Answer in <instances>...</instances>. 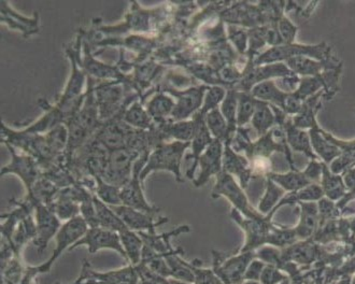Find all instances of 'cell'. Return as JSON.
Wrapping results in <instances>:
<instances>
[{
  "mask_svg": "<svg viewBox=\"0 0 355 284\" xmlns=\"http://www.w3.org/2000/svg\"><path fill=\"white\" fill-rule=\"evenodd\" d=\"M226 96V91L221 87H209L205 95L204 104H202L200 112L206 116L210 111L218 108V105L223 103Z\"/></svg>",
  "mask_w": 355,
  "mask_h": 284,
  "instance_id": "obj_44",
  "label": "cell"
},
{
  "mask_svg": "<svg viewBox=\"0 0 355 284\" xmlns=\"http://www.w3.org/2000/svg\"><path fill=\"white\" fill-rule=\"evenodd\" d=\"M93 200L101 227L109 229V231H116V233H119V234H120L121 231L128 229L126 225H125L124 222H123V220L119 217L118 213H116L110 206L101 202V200L95 195L93 196Z\"/></svg>",
  "mask_w": 355,
  "mask_h": 284,
  "instance_id": "obj_28",
  "label": "cell"
},
{
  "mask_svg": "<svg viewBox=\"0 0 355 284\" xmlns=\"http://www.w3.org/2000/svg\"><path fill=\"white\" fill-rule=\"evenodd\" d=\"M309 135L312 150L315 152L318 159H321L324 164L333 163L335 159L340 157V148L329 139L324 130L320 128V126L309 130Z\"/></svg>",
  "mask_w": 355,
  "mask_h": 284,
  "instance_id": "obj_22",
  "label": "cell"
},
{
  "mask_svg": "<svg viewBox=\"0 0 355 284\" xmlns=\"http://www.w3.org/2000/svg\"><path fill=\"white\" fill-rule=\"evenodd\" d=\"M175 103L171 97L159 93V94L154 95L151 99L147 103L148 114L151 116L152 120L159 123L165 122L166 118L171 116L173 108H175Z\"/></svg>",
  "mask_w": 355,
  "mask_h": 284,
  "instance_id": "obj_31",
  "label": "cell"
},
{
  "mask_svg": "<svg viewBox=\"0 0 355 284\" xmlns=\"http://www.w3.org/2000/svg\"><path fill=\"white\" fill-rule=\"evenodd\" d=\"M214 266L212 269L218 278H225L233 284H243L245 274L250 263L257 258L255 252H238L237 256L226 258L223 262L221 253L212 251Z\"/></svg>",
  "mask_w": 355,
  "mask_h": 284,
  "instance_id": "obj_10",
  "label": "cell"
},
{
  "mask_svg": "<svg viewBox=\"0 0 355 284\" xmlns=\"http://www.w3.org/2000/svg\"><path fill=\"white\" fill-rule=\"evenodd\" d=\"M191 269L194 272L195 280L193 284H223L222 280L216 276L214 269L202 267V262L194 260L190 263Z\"/></svg>",
  "mask_w": 355,
  "mask_h": 284,
  "instance_id": "obj_43",
  "label": "cell"
},
{
  "mask_svg": "<svg viewBox=\"0 0 355 284\" xmlns=\"http://www.w3.org/2000/svg\"><path fill=\"white\" fill-rule=\"evenodd\" d=\"M80 246L87 247L91 254L105 250V249L116 251L128 262V256H126V253H125L122 242H121L120 234L116 231H109L103 227L89 229L85 236L76 242L69 251L75 250Z\"/></svg>",
  "mask_w": 355,
  "mask_h": 284,
  "instance_id": "obj_11",
  "label": "cell"
},
{
  "mask_svg": "<svg viewBox=\"0 0 355 284\" xmlns=\"http://www.w3.org/2000/svg\"><path fill=\"white\" fill-rule=\"evenodd\" d=\"M259 100L251 93L238 92L237 125L238 128L247 125L252 120L259 106Z\"/></svg>",
  "mask_w": 355,
  "mask_h": 284,
  "instance_id": "obj_36",
  "label": "cell"
},
{
  "mask_svg": "<svg viewBox=\"0 0 355 284\" xmlns=\"http://www.w3.org/2000/svg\"><path fill=\"white\" fill-rule=\"evenodd\" d=\"M3 143H5L7 149L9 150L11 161L1 168V177L7 176V175H15V176L19 177L26 188V194H28L37 181L42 176L40 164L35 157H31L26 153L19 154L15 151V148L8 142H3Z\"/></svg>",
  "mask_w": 355,
  "mask_h": 284,
  "instance_id": "obj_7",
  "label": "cell"
},
{
  "mask_svg": "<svg viewBox=\"0 0 355 284\" xmlns=\"http://www.w3.org/2000/svg\"><path fill=\"white\" fill-rule=\"evenodd\" d=\"M149 155L150 151L144 152L138 157L137 161H135L132 179L121 188V197H122V205L157 215L161 210L155 206L150 205L147 198L144 196V182L140 179V174L147 164Z\"/></svg>",
  "mask_w": 355,
  "mask_h": 284,
  "instance_id": "obj_4",
  "label": "cell"
},
{
  "mask_svg": "<svg viewBox=\"0 0 355 284\" xmlns=\"http://www.w3.org/2000/svg\"><path fill=\"white\" fill-rule=\"evenodd\" d=\"M224 143L220 140L214 139L198 159L200 176L194 179L196 188L205 186L212 177H218L223 172Z\"/></svg>",
  "mask_w": 355,
  "mask_h": 284,
  "instance_id": "obj_14",
  "label": "cell"
},
{
  "mask_svg": "<svg viewBox=\"0 0 355 284\" xmlns=\"http://www.w3.org/2000/svg\"><path fill=\"white\" fill-rule=\"evenodd\" d=\"M80 215L87 222L89 229L101 227L98 218H97L96 209H95V205H94L93 197L91 199L85 200L80 205Z\"/></svg>",
  "mask_w": 355,
  "mask_h": 284,
  "instance_id": "obj_45",
  "label": "cell"
},
{
  "mask_svg": "<svg viewBox=\"0 0 355 284\" xmlns=\"http://www.w3.org/2000/svg\"><path fill=\"white\" fill-rule=\"evenodd\" d=\"M221 196L231 202L234 209L237 210L247 219L257 221L264 219L265 215L259 213L257 209H254L250 204L243 186L238 184L233 176L226 174L224 171L216 177V184L211 193V197L214 199Z\"/></svg>",
  "mask_w": 355,
  "mask_h": 284,
  "instance_id": "obj_3",
  "label": "cell"
},
{
  "mask_svg": "<svg viewBox=\"0 0 355 284\" xmlns=\"http://www.w3.org/2000/svg\"><path fill=\"white\" fill-rule=\"evenodd\" d=\"M60 190V188H58L52 181L49 180L46 177L41 176L40 179L31 188V193H28L26 195H31L37 202L50 206L55 200Z\"/></svg>",
  "mask_w": 355,
  "mask_h": 284,
  "instance_id": "obj_38",
  "label": "cell"
},
{
  "mask_svg": "<svg viewBox=\"0 0 355 284\" xmlns=\"http://www.w3.org/2000/svg\"><path fill=\"white\" fill-rule=\"evenodd\" d=\"M231 218L243 229L245 235V246L239 252H254L257 248L270 242V236L276 227L271 224V218L265 217L261 221L250 220L243 217L236 209H232Z\"/></svg>",
  "mask_w": 355,
  "mask_h": 284,
  "instance_id": "obj_6",
  "label": "cell"
},
{
  "mask_svg": "<svg viewBox=\"0 0 355 284\" xmlns=\"http://www.w3.org/2000/svg\"><path fill=\"white\" fill-rule=\"evenodd\" d=\"M243 284H262L259 281H253V280H245Z\"/></svg>",
  "mask_w": 355,
  "mask_h": 284,
  "instance_id": "obj_52",
  "label": "cell"
},
{
  "mask_svg": "<svg viewBox=\"0 0 355 284\" xmlns=\"http://www.w3.org/2000/svg\"><path fill=\"white\" fill-rule=\"evenodd\" d=\"M300 206V222L295 227L296 236L298 238L308 239L315 234L319 224V207L315 202H297Z\"/></svg>",
  "mask_w": 355,
  "mask_h": 284,
  "instance_id": "obj_23",
  "label": "cell"
},
{
  "mask_svg": "<svg viewBox=\"0 0 355 284\" xmlns=\"http://www.w3.org/2000/svg\"><path fill=\"white\" fill-rule=\"evenodd\" d=\"M0 6H1V23L9 25L10 28L19 30L25 37L31 36L39 32L38 13H35L34 17H27L17 13L6 1H1Z\"/></svg>",
  "mask_w": 355,
  "mask_h": 284,
  "instance_id": "obj_20",
  "label": "cell"
},
{
  "mask_svg": "<svg viewBox=\"0 0 355 284\" xmlns=\"http://www.w3.org/2000/svg\"><path fill=\"white\" fill-rule=\"evenodd\" d=\"M139 276L134 265L110 272H101L92 269L91 264L85 260L81 274L73 284H138Z\"/></svg>",
  "mask_w": 355,
  "mask_h": 284,
  "instance_id": "obj_9",
  "label": "cell"
},
{
  "mask_svg": "<svg viewBox=\"0 0 355 284\" xmlns=\"http://www.w3.org/2000/svg\"><path fill=\"white\" fill-rule=\"evenodd\" d=\"M121 242L124 248L128 262L130 265H138L142 258V251H144V243L141 237L136 231L130 229H125L120 233Z\"/></svg>",
  "mask_w": 355,
  "mask_h": 284,
  "instance_id": "obj_30",
  "label": "cell"
},
{
  "mask_svg": "<svg viewBox=\"0 0 355 284\" xmlns=\"http://www.w3.org/2000/svg\"><path fill=\"white\" fill-rule=\"evenodd\" d=\"M336 284H350V279L341 280V281H339L338 283Z\"/></svg>",
  "mask_w": 355,
  "mask_h": 284,
  "instance_id": "obj_54",
  "label": "cell"
},
{
  "mask_svg": "<svg viewBox=\"0 0 355 284\" xmlns=\"http://www.w3.org/2000/svg\"><path fill=\"white\" fill-rule=\"evenodd\" d=\"M284 127H286L284 132H286V143L291 149L300 152L310 159H318L317 155L312 150L311 140L308 132L296 127L293 122H286Z\"/></svg>",
  "mask_w": 355,
  "mask_h": 284,
  "instance_id": "obj_25",
  "label": "cell"
},
{
  "mask_svg": "<svg viewBox=\"0 0 355 284\" xmlns=\"http://www.w3.org/2000/svg\"><path fill=\"white\" fill-rule=\"evenodd\" d=\"M144 152L135 148H124L109 152L106 171L101 179L122 188L132 179L135 161Z\"/></svg>",
  "mask_w": 355,
  "mask_h": 284,
  "instance_id": "obj_5",
  "label": "cell"
},
{
  "mask_svg": "<svg viewBox=\"0 0 355 284\" xmlns=\"http://www.w3.org/2000/svg\"><path fill=\"white\" fill-rule=\"evenodd\" d=\"M323 168H324L323 161H319L318 159H310L309 164L306 167L305 170H302V172L311 184H315V182L321 181Z\"/></svg>",
  "mask_w": 355,
  "mask_h": 284,
  "instance_id": "obj_49",
  "label": "cell"
},
{
  "mask_svg": "<svg viewBox=\"0 0 355 284\" xmlns=\"http://www.w3.org/2000/svg\"><path fill=\"white\" fill-rule=\"evenodd\" d=\"M166 135L175 138V141L191 142L195 133V122L178 121L175 123L166 124Z\"/></svg>",
  "mask_w": 355,
  "mask_h": 284,
  "instance_id": "obj_42",
  "label": "cell"
},
{
  "mask_svg": "<svg viewBox=\"0 0 355 284\" xmlns=\"http://www.w3.org/2000/svg\"><path fill=\"white\" fill-rule=\"evenodd\" d=\"M138 284H159V283H155V282H152V281H146V280H139V283Z\"/></svg>",
  "mask_w": 355,
  "mask_h": 284,
  "instance_id": "obj_53",
  "label": "cell"
},
{
  "mask_svg": "<svg viewBox=\"0 0 355 284\" xmlns=\"http://www.w3.org/2000/svg\"><path fill=\"white\" fill-rule=\"evenodd\" d=\"M206 124L209 132L214 139L223 142H232L233 137L230 134L227 123L220 108L214 109L206 114Z\"/></svg>",
  "mask_w": 355,
  "mask_h": 284,
  "instance_id": "obj_34",
  "label": "cell"
},
{
  "mask_svg": "<svg viewBox=\"0 0 355 284\" xmlns=\"http://www.w3.org/2000/svg\"><path fill=\"white\" fill-rule=\"evenodd\" d=\"M266 263L262 260H254L250 263L249 267L245 274V280H253V281H259L262 276L263 270L266 267Z\"/></svg>",
  "mask_w": 355,
  "mask_h": 284,
  "instance_id": "obj_50",
  "label": "cell"
},
{
  "mask_svg": "<svg viewBox=\"0 0 355 284\" xmlns=\"http://www.w3.org/2000/svg\"><path fill=\"white\" fill-rule=\"evenodd\" d=\"M87 229H89V227H87V222L81 215L65 222L56 234V248L53 254L44 264L37 266L39 274H46L50 272L54 263L62 256V252L65 250L69 251L76 242L85 236Z\"/></svg>",
  "mask_w": 355,
  "mask_h": 284,
  "instance_id": "obj_8",
  "label": "cell"
},
{
  "mask_svg": "<svg viewBox=\"0 0 355 284\" xmlns=\"http://www.w3.org/2000/svg\"><path fill=\"white\" fill-rule=\"evenodd\" d=\"M297 56H306L321 62H329L334 60L331 55V46L325 42L315 46H304V44H288L282 46H274L265 53L261 54L255 60V65H267V64L281 63L282 60Z\"/></svg>",
  "mask_w": 355,
  "mask_h": 284,
  "instance_id": "obj_2",
  "label": "cell"
},
{
  "mask_svg": "<svg viewBox=\"0 0 355 284\" xmlns=\"http://www.w3.org/2000/svg\"><path fill=\"white\" fill-rule=\"evenodd\" d=\"M97 103H98L99 118L101 120L108 118L116 114L121 107L123 97L122 87L113 85H101L95 89Z\"/></svg>",
  "mask_w": 355,
  "mask_h": 284,
  "instance_id": "obj_21",
  "label": "cell"
},
{
  "mask_svg": "<svg viewBox=\"0 0 355 284\" xmlns=\"http://www.w3.org/2000/svg\"><path fill=\"white\" fill-rule=\"evenodd\" d=\"M267 177L288 193L298 192L302 188L311 184V182L306 178L304 172L298 171L297 169L286 172V174L270 172Z\"/></svg>",
  "mask_w": 355,
  "mask_h": 284,
  "instance_id": "obj_32",
  "label": "cell"
},
{
  "mask_svg": "<svg viewBox=\"0 0 355 284\" xmlns=\"http://www.w3.org/2000/svg\"><path fill=\"white\" fill-rule=\"evenodd\" d=\"M251 94L261 101H265L267 104L270 103L272 106L278 107L281 110H284L286 105V98L290 93L286 92L284 89L277 87L276 83L272 80L264 81L259 83L251 89Z\"/></svg>",
  "mask_w": 355,
  "mask_h": 284,
  "instance_id": "obj_26",
  "label": "cell"
},
{
  "mask_svg": "<svg viewBox=\"0 0 355 284\" xmlns=\"http://www.w3.org/2000/svg\"><path fill=\"white\" fill-rule=\"evenodd\" d=\"M190 231V227L184 225V227H177L173 231H169V233H164L162 235H157L156 233L150 234V233H144V231H140L138 234L144 240V246L149 247L152 250L162 254V256H167L169 253L175 251L171 247V239L173 236H178V235L182 234V233H189Z\"/></svg>",
  "mask_w": 355,
  "mask_h": 284,
  "instance_id": "obj_24",
  "label": "cell"
},
{
  "mask_svg": "<svg viewBox=\"0 0 355 284\" xmlns=\"http://www.w3.org/2000/svg\"><path fill=\"white\" fill-rule=\"evenodd\" d=\"M343 182L346 184L347 190H355V166L349 167L345 174H343Z\"/></svg>",
  "mask_w": 355,
  "mask_h": 284,
  "instance_id": "obj_51",
  "label": "cell"
},
{
  "mask_svg": "<svg viewBox=\"0 0 355 284\" xmlns=\"http://www.w3.org/2000/svg\"><path fill=\"white\" fill-rule=\"evenodd\" d=\"M31 196V195H27ZM35 221H36L37 234L35 237L34 246L39 254H42L48 248L51 239L56 236L60 231V220L56 217L48 206L35 199Z\"/></svg>",
  "mask_w": 355,
  "mask_h": 284,
  "instance_id": "obj_12",
  "label": "cell"
},
{
  "mask_svg": "<svg viewBox=\"0 0 355 284\" xmlns=\"http://www.w3.org/2000/svg\"><path fill=\"white\" fill-rule=\"evenodd\" d=\"M320 186L324 193V196L331 202L341 199L347 195L346 184L343 182V176L334 174L327 164H324V168H323Z\"/></svg>",
  "mask_w": 355,
  "mask_h": 284,
  "instance_id": "obj_27",
  "label": "cell"
},
{
  "mask_svg": "<svg viewBox=\"0 0 355 284\" xmlns=\"http://www.w3.org/2000/svg\"><path fill=\"white\" fill-rule=\"evenodd\" d=\"M96 188L94 195L97 196L101 202H105L111 207L122 205V197H121V188L108 184L101 177H96Z\"/></svg>",
  "mask_w": 355,
  "mask_h": 284,
  "instance_id": "obj_41",
  "label": "cell"
},
{
  "mask_svg": "<svg viewBox=\"0 0 355 284\" xmlns=\"http://www.w3.org/2000/svg\"><path fill=\"white\" fill-rule=\"evenodd\" d=\"M55 213L56 217L60 221H69L80 215V205L70 198L60 195L58 192L55 200L50 206H48Z\"/></svg>",
  "mask_w": 355,
  "mask_h": 284,
  "instance_id": "obj_40",
  "label": "cell"
},
{
  "mask_svg": "<svg viewBox=\"0 0 355 284\" xmlns=\"http://www.w3.org/2000/svg\"><path fill=\"white\" fill-rule=\"evenodd\" d=\"M228 35H230V38L233 44H235L236 48L239 51V53H245L248 42H249V35L243 29L238 28L233 25L228 27Z\"/></svg>",
  "mask_w": 355,
  "mask_h": 284,
  "instance_id": "obj_47",
  "label": "cell"
},
{
  "mask_svg": "<svg viewBox=\"0 0 355 284\" xmlns=\"http://www.w3.org/2000/svg\"><path fill=\"white\" fill-rule=\"evenodd\" d=\"M286 65L292 73L302 77H317L327 70L340 67L338 60H331L329 62L313 60L306 56H297L286 60Z\"/></svg>",
  "mask_w": 355,
  "mask_h": 284,
  "instance_id": "obj_19",
  "label": "cell"
},
{
  "mask_svg": "<svg viewBox=\"0 0 355 284\" xmlns=\"http://www.w3.org/2000/svg\"><path fill=\"white\" fill-rule=\"evenodd\" d=\"M278 33L284 40V44H293L297 28L288 21L286 17H282L279 21Z\"/></svg>",
  "mask_w": 355,
  "mask_h": 284,
  "instance_id": "obj_48",
  "label": "cell"
},
{
  "mask_svg": "<svg viewBox=\"0 0 355 284\" xmlns=\"http://www.w3.org/2000/svg\"><path fill=\"white\" fill-rule=\"evenodd\" d=\"M286 190L279 186L276 182L271 180L267 177L266 190H265L264 195L262 199L259 202L257 206V211L262 213L263 215H274L275 209L279 205V202L286 195Z\"/></svg>",
  "mask_w": 355,
  "mask_h": 284,
  "instance_id": "obj_29",
  "label": "cell"
},
{
  "mask_svg": "<svg viewBox=\"0 0 355 284\" xmlns=\"http://www.w3.org/2000/svg\"><path fill=\"white\" fill-rule=\"evenodd\" d=\"M209 87L202 85V87H190L184 91L166 89V92L177 98L171 118L175 120V122L185 121L191 116L197 114L202 109L205 95Z\"/></svg>",
  "mask_w": 355,
  "mask_h": 284,
  "instance_id": "obj_13",
  "label": "cell"
},
{
  "mask_svg": "<svg viewBox=\"0 0 355 284\" xmlns=\"http://www.w3.org/2000/svg\"><path fill=\"white\" fill-rule=\"evenodd\" d=\"M195 122V133L192 141H191V149L192 154L187 157V159L192 161V165L187 170V177L190 180L194 181L195 171L198 168V159L200 155L204 153L205 150L211 145L214 138L209 132L206 124V116L200 112V110L193 116Z\"/></svg>",
  "mask_w": 355,
  "mask_h": 284,
  "instance_id": "obj_16",
  "label": "cell"
},
{
  "mask_svg": "<svg viewBox=\"0 0 355 284\" xmlns=\"http://www.w3.org/2000/svg\"><path fill=\"white\" fill-rule=\"evenodd\" d=\"M85 60H82L81 66L85 68V70H87V73L93 77L101 78V79H118L119 77H122L116 68L110 67L106 64L94 60L89 55V48L87 46H85Z\"/></svg>",
  "mask_w": 355,
  "mask_h": 284,
  "instance_id": "obj_37",
  "label": "cell"
},
{
  "mask_svg": "<svg viewBox=\"0 0 355 284\" xmlns=\"http://www.w3.org/2000/svg\"><path fill=\"white\" fill-rule=\"evenodd\" d=\"M123 121L130 127L137 128L139 130H150L153 124V120L148 114L147 109L138 101H135L134 104L130 105V108L124 111Z\"/></svg>",
  "mask_w": 355,
  "mask_h": 284,
  "instance_id": "obj_33",
  "label": "cell"
},
{
  "mask_svg": "<svg viewBox=\"0 0 355 284\" xmlns=\"http://www.w3.org/2000/svg\"><path fill=\"white\" fill-rule=\"evenodd\" d=\"M111 208L118 213L119 217L123 220L126 227L130 231H136V233L144 231V233L154 234L156 227H161L168 221V219H166V218H159V219L156 220V215L128 207V206L121 205Z\"/></svg>",
  "mask_w": 355,
  "mask_h": 284,
  "instance_id": "obj_15",
  "label": "cell"
},
{
  "mask_svg": "<svg viewBox=\"0 0 355 284\" xmlns=\"http://www.w3.org/2000/svg\"><path fill=\"white\" fill-rule=\"evenodd\" d=\"M191 148V142L173 141L171 143H159L150 152L147 164L142 169L140 179L144 180L154 171H171L178 182H183L181 176V164H182L184 152Z\"/></svg>",
  "mask_w": 355,
  "mask_h": 284,
  "instance_id": "obj_1",
  "label": "cell"
},
{
  "mask_svg": "<svg viewBox=\"0 0 355 284\" xmlns=\"http://www.w3.org/2000/svg\"><path fill=\"white\" fill-rule=\"evenodd\" d=\"M286 279L288 277L277 266L267 264L263 270L259 282L262 284H280Z\"/></svg>",
  "mask_w": 355,
  "mask_h": 284,
  "instance_id": "obj_46",
  "label": "cell"
},
{
  "mask_svg": "<svg viewBox=\"0 0 355 284\" xmlns=\"http://www.w3.org/2000/svg\"><path fill=\"white\" fill-rule=\"evenodd\" d=\"M294 75L295 73L291 71L286 64L275 63L261 65L259 67L247 70L239 87L241 92H248L250 89H252L255 85L264 82V81H268V80L275 79V78L284 79V78Z\"/></svg>",
  "mask_w": 355,
  "mask_h": 284,
  "instance_id": "obj_17",
  "label": "cell"
},
{
  "mask_svg": "<svg viewBox=\"0 0 355 284\" xmlns=\"http://www.w3.org/2000/svg\"><path fill=\"white\" fill-rule=\"evenodd\" d=\"M280 284H291V282H290V279H286V280H284V282H282V283H280Z\"/></svg>",
  "mask_w": 355,
  "mask_h": 284,
  "instance_id": "obj_55",
  "label": "cell"
},
{
  "mask_svg": "<svg viewBox=\"0 0 355 284\" xmlns=\"http://www.w3.org/2000/svg\"><path fill=\"white\" fill-rule=\"evenodd\" d=\"M238 92L236 89H228L225 98L221 104L222 114L225 118L230 134L234 138L238 130L237 125Z\"/></svg>",
  "mask_w": 355,
  "mask_h": 284,
  "instance_id": "obj_39",
  "label": "cell"
},
{
  "mask_svg": "<svg viewBox=\"0 0 355 284\" xmlns=\"http://www.w3.org/2000/svg\"><path fill=\"white\" fill-rule=\"evenodd\" d=\"M223 171L234 178H238L240 186L243 188L249 184L253 176L250 161L243 155L238 154L232 148L231 142L224 143Z\"/></svg>",
  "mask_w": 355,
  "mask_h": 284,
  "instance_id": "obj_18",
  "label": "cell"
},
{
  "mask_svg": "<svg viewBox=\"0 0 355 284\" xmlns=\"http://www.w3.org/2000/svg\"><path fill=\"white\" fill-rule=\"evenodd\" d=\"M253 130L257 132L259 137L266 135L268 133L269 128L272 127L277 123L276 116L274 111L271 110V106L265 101L259 100V106L255 111L252 120Z\"/></svg>",
  "mask_w": 355,
  "mask_h": 284,
  "instance_id": "obj_35",
  "label": "cell"
}]
</instances>
